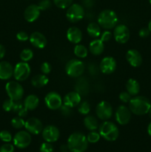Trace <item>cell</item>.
<instances>
[{"mask_svg":"<svg viewBox=\"0 0 151 152\" xmlns=\"http://www.w3.org/2000/svg\"><path fill=\"white\" fill-rule=\"evenodd\" d=\"M67 145L70 152H84L88 147V141L84 134L74 132L68 137Z\"/></svg>","mask_w":151,"mask_h":152,"instance_id":"6da1fadb","label":"cell"},{"mask_svg":"<svg viewBox=\"0 0 151 152\" xmlns=\"http://www.w3.org/2000/svg\"><path fill=\"white\" fill-rule=\"evenodd\" d=\"M151 108L149 99L143 96H136L129 102V108L133 114L142 116L147 114Z\"/></svg>","mask_w":151,"mask_h":152,"instance_id":"7a4b0ae2","label":"cell"},{"mask_svg":"<svg viewBox=\"0 0 151 152\" xmlns=\"http://www.w3.org/2000/svg\"><path fill=\"white\" fill-rule=\"evenodd\" d=\"M118 16L117 14L112 10H104L99 13L98 16V24L100 27L106 30L114 28L117 25Z\"/></svg>","mask_w":151,"mask_h":152,"instance_id":"3957f363","label":"cell"},{"mask_svg":"<svg viewBox=\"0 0 151 152\" xmlns=\"http://www.w3.org/2000/svg\"><path fill=\"white\" fill-rule=\"evenodd\" d=\"M99 134L101 137L107 141H115L119 135L118 129L115 123L110 121H106L102 123L99 126Z\"/></svg>","mask_w":151,"mask_h":152,"instance_id":"277c9868","label":"cell"},{"mask_svg":"<svg viewBox=\"0 0 151 152\" xmlns=\"http://www.w3.org/2000/svg\"><path fill=\"white\" fill-rule=\"evenodd\" d=\"M65 71L67 74L71 77H78L84 71V65L81 60L73 59L68 61L65 66Z\"/></svg>","mask_w":151,"mask_h":152,"instance_id":"5b68a950","label":"cell"},{"mask_svg":"<svg viewBox=\"0 0 151 152\" xmlns=\"http://www.w3.org/2000/svg\"><path fill=\"white\" fill-rule=\"evenodd\" d=\"M5 90L9 98L13 101H19L24 95V89L22 85L16 81H10L6 84Z\"/></svg>","mask_w":151,"mask_h":152,"instance_id":"8992f818","label":"cell"},{"mask_svg":"<svg viewBox=\"0 0 151 152\" xmlns=\"http://www.w3.org/2000/svg\"><path fill=\"white\" fill-rule=\"evenodd\" d=\"M85 12L84 7L78 4H72L66 12V17L68 21L76 23L81 21L84 17Z\"/></svg>","mask_w":151,"mask_h":152,"instance_id":"52a82bcc","label":"cell"},{"mask_svg":"<svg viewBox=\"0 0 151 152\" xmlns=\"http://www.w3.org/2000/svg\"><path fill=\"white\" fill-rule=\"evenodd\" d=\"M31 69L29 64L25 62H19L13 68V76L16 81L22 82L26 80L30 74Z\"/></svg>","mask_w":151,"mask_h":152,"instance_id":"ba28073f","label":"cell"},{"mask_svg":"<svg viewBox=\"0 0 151 152\" xmlns=\"http://www.w3.org/2000/svg\"><path fill=\"white\" fill-rule=\"evenodd\" d=\"M44 102L47 108L50 110H58L63 103V99L57 92H49L44 97Z\"/></svg>","mask_w":151,"mask_h":152,"instance_id":"9c48e42d","label":"cell"},{"mask_svg":"<svg viewBox=\"0 0 151 152\" xmlns=\"http://www.w3.org/2000/svg\"><path fill=\"white\" fill-rule=\"evenodd\" d=\"M32 138L28 131H19L13 137V144L19 148H25L30 144Z\"/></svg>","mask_w":151,"mask_h":152,"instance_id":"30bf717a","label":"cell"},{"mask_svg":"<svg viewBox=\"0 0 151 152\" xmlns=\"http://www.w3.org/2000/svg\"><path fill=\"white\" fill-rule=\"evenodd\" d=\"M96 113L100 120H108L113 115L112 106L107 101H102L96 105Z\"/></svg>","mask_w":151,"mask_h":152,"instance_id":"8fae6325","label":"cell"},{"mask_svg":"<svg viewBox=\"0 0 151 152\" xmlns=\"http://www.w3.org/2000/svg\"><path fill=\"white\" fill-rule=\"evenodd\" d=\"M113 37L117 42L124 44L130 39L129 28L124 25H118L114 28Z\"/></svg>","mask_w":151,"mask_h":152,"instance_id":"7c38bea8","label":"cell"},{"mask_svg":"<svg viewBox=\"0 0 151 152\" xmlns=\"http://www.w3.org/2000/svg\"><path fill=\"white\" fill-rule=\"evenodd\" d=\"M41 133H42L43 139L45 140V142H50V143L57 141L60 137V132L58 128L51 125L44 128Z\"/></svg>","mask_w":151,"mask_h":152,"instance_id":"4fadbf2b","label":"cell"},{"mask_svg":"<svg viewBox=\"0 0 151 152\" xmlns=\"http://www.w3.org/2000/svg\"><path fill=\"white\" fill-rule=\"evenodd\" d=\"M131 119V111L125 105H120L115 111V120L120 125H127Z\"/></svg>","mask_w":151,"mask_h":152,"instance_id":"5bb4252c","label":"cell"},{"mask_svg":"<svg viewBox=\"0 0 151 152\" xmlns=\"http://www.w3.org/2000/svg\"><path fill=\"white\" fill-rule=\"evenodd\" d=\"M25 128L30 134L37 135L43 130V126L41 120L36 117H30L25 121Z\"/></svg>","mask_w":151,"mask_h":152,"instance_id":"9a60e30c","label":"cell"},{"mask_svg":"<svg viewBox=\"0 0 151 152\" xmlns=\"http://www.w3.org/2000/svg\"><path fill=\"white\" fill-rule=\"evenodd\" d=\"M99 67L103 74H110L113 73L116 68V62L113 57L106 56L102 59Z\"/></svg>","mask_w":151,"mask_h":152,"instance_id":"2e32d148","label":"cell"},{"mask_svg":"<svg viewBox=\"0 0 151 152\" xmlns=\"http://www.w3.org/2000/svg\"><path fill=\"white\" fill-rule=\"evenodd\" d=\"M40 9L37 4H30L28 6L24 12V17L28 22H33L40 16Z\"/></svg>","mask_w":151,"mask_h":152,"instance_id":"e0dca14e","label":"cell"},{"mask_svg":"<svg viewBox=\"0 0 151 152\" xmlns=\"http://www.w3.org/2000/svg\"><path fill=\"white\" fill-rule=\"evenodd\" d=\"M126 59L131 66L137 68L142 63V56L141 53L135 49H130L126 53Z\"/></svg>","mask_w":151,"mask_h":152,"instance_id":"ac0fdd59","label":"cell"},{"mask_svg":"<svg viewBox=\"0 0 151 152\" xmlns=\"http://www.w3.org/2000/svg\"><path fill=\"white\" fill-rule=\"evenodd\" d=\"M31 45L36 48H44L47 45V39L44 34L40 32H33L29 37Z\"/></svg>","mask_w":151,"mask_h":152,"instance_id":"d6986e66","label":"cell"},{"mask_svg":"<svg viewBox=\"0 0 151 152\" xmlns=\"http://www.w3.org/2000/svg\"><path fill=\"white\" fill-rule=\"evenodd\" d=\"M81 96L76 91H72L67 94L63 99L64 105H67V106L70 107L71 108L78 106L80 102H81Z\"/></svg>","mask_w":151,"mask_h":152,"instance_id":"ffe728a7","label":"cell"},{"mask_svg":"<svg viewBox=\"0 0 151 152\" xmlns=\"http://www.w3.org/2000/svg\"><path fill=\"white\" fill-rule=\"evenodd\" d=\"M13 75V68L10 62L2 61L0 62V79L2 80H9Z\"/></svg>","mask_w":151,"mask_h":152,"instance_id":"44dd1931","label":"cell"},{"mask_svg":"<svg viewBox=\"0 0 151 152\" xmlns=\"http://www.w3.org/2000/svg\"><path fill=\"white\" fill-rule=\"evenodd\" d=\"M67 38L70 42L78 44L82 39V32L76 27H71L67 31Z\"/></svg>","mask_w":151,"mask_h":152,"instance_id":"7402d4cb","label":"cell"},{"mask_svg":"<svg viewBox=\"0 0 151 152\" xmlns=\"http://www.w3.org/2000/svg\"><path fill=\"white\" fill-rule=\"evenodd\" d=\"M104 50H105V45L103 42L99 39L93 40L89 45V50L92 54L95 56H99L102 54Z\"/></svg>","mask_w":151,"mask_h":152,"instance_id":"603a6c76","label":"cell"},{"mask_svg":"<svg viewBox=\"0 0 151 152\" xmlns=\"http://www.w3.org/2000/svg\"><path fill=\"white\" fill-rule=\"evenodd\" d=\"M39 104V99L34 94H30L25 98L24 101V107L28 111H33L38 107Z\"/></svg>","mask_w":151,"mask_h":152,"instance_id":"cb8c5ba5","label":"cell"},{"mask_svg":"<svg viewBox=\"0 0 151 152\" xmlns=\"http://www.w3.org/2000/svg\"><path fill=\"white\" fill-rule=\"evenodd\" d=\"M49 79L45 74H37L34 76L31 80V84L33 87L41 88L48 83Z\"/></svg>","mask_w":151,"mask_h":152,"instance_id":"d4e9b609","label":"cell"},{"mask_svg":"<svg viewBox=\"0 0 151 152\" xmlns=\"http://www.w3.org/2000/svg\"><path fill=\"white\" fill-rule=\"evenodd\" d=\"M126 89L131 96H136L140 92V86L136 80L129 79L126 83Z\"/></svg>","mask_w":151,"mask_h":152,"instance_id":"484cf974","label":"cell"},{"mask_svg":"<svg viewBox=\"0 0 151 152\" xmlns=\"http://www.w3.org/2000/svg\"><path fill=\"white\" fill-rule=\"evenodd\" d=\"M84 126L90 131H96L99 127L97 119L91 115H88L84 117Z\"/></svg>","mask_w":151,"mask_h":152,"instance_id":"4316f807","label":"cell"},{"mask_svg":"<svg viewBox=\"0 0 151 152\" xmlns=\"http://www.w3.org/2000/svg\"><path fill=\"white\" fill-rule=\"evenodd\" d=\"M87 32L93 38H97L101 35L100 25L96 22H90L87 27Z\"/></svg>","mask_w":151,"mask_h":152,"instance_id":"83f0119b","label":"cell"},{"mask_svg":"<svg viewBox=\"0 0 151 152\" xmlns=\"http://www.w3.org/2000/svg\"><path fill=\"white\" fill-rule=\"evenodd\" d=\"M74 54L78 58H85L88 54L87 48L83 45H77L74 48Z\"/></svg>","mask_w":151,"mask_h":152,"instance_id":"f1b7e54d","label":"cell"},{"mask_svg":"<svg viewBox=\"0 0 151 152\" xmlns=\"http://www.w3.org/2000/svg\"><path fill=\"white\" fill-rule=\"evenodd\" d=\"M78 111L82 115H87L90 111V105L87 101H82L78 105Z\"/></svg>","mask_w":151,"mask_h":152,"instance_id":"f546056e","label":"cell"},{"mask_svg":"<svg viewBox=\"0 0 151 152\" xmlns=\"http://www.w3.org/2000/svg\"><path fill=\"white\" fill-rule=\"evenodd\" d=\"M33 57V52L30 48L24 49L20 53V58L22 62H28L31 60Z\"/></svg>","mask_w":151,"mask_h":152,"instance_id":"4dcf8cb0","label":"cell"},{"mask_svg":"<svg viewBox=\"0 0 151 152\" xmlns=\"http://www.w3.org/2000/svg\"><path fill=\"white\" fill-rule=\"evenodd\" d=\"M25 121L21 117H15L11 120V126L14 129H20L22 128L25 127Z\"/></svg>","mask_w":151,"mask_h":152,"instance_id":"1f68e13d","label":"cell"},{"mask_svg":"<svg viewBox=\"0 0 151 152\" xmlns=\"http://www.w3.org/2000/svg\"><path fill=\"white\" fill-rule=\"evenodd\" d=\"M100 138V134L95 132V131H90V132L87 134V141H88V142H90V143H96V142H99Z\"/></svg>","mask_w":151,"mask_h":152,"instance_id":"d6a6232c","label":"cell"},{"mask_svg":"<svg viewBox=\"0 0 151 152\" xmlns=\"http://www.w3.org/2000/svg\"><path fill=\"white\" fill-rule=\"evenodd\" d=\"M53 1L56 7L61 9H65L72 4L73 0H53Z\"/></svg>","mask_w":151,"mask_h":152,"instance_id":"836d02e7","label":"cell"},{"mask_svg":"<svg viewBox=\"0 0 151 152\" xmlns=\"http://www.w3.org/2000/svg\"><path fill=\"white\" fill-rule=\"evenodd\" d=\"M0 140L4 142H10L12 140L11 134L8 131H1L0 132Z\"/></svg>","mask_w":151,"mask_h":152,"instance_id":"e575fe53","label":"cell"},{"mask_svg":"<svg viewBox=\"0 0 151 152\" xmlns=\"http://www.w3.org/2000/svg\"><path fill=\"white\" fill-rule=\"evenodd\" d=\"M13 104H14V101L11 99H7L3 102L2 105V108L4 110L7 112H9L10 111H13Z\"/></svg>","mask_w":151,"mask_h":152,"instance_id":"d590c367","label":"cell"},{"mask_svg":"<svg viewBox=\"0 0 151 152\" xmlns=\"http://www.w3.org/2000/svg\"><path fill=\"white\" fill-rule=\"evenodd\" d=\"M40 152H53V147L50 142H43L40 146Z\"/></svg>","mask_w":151,"mask_h":152,"instance_id":"8d00e7d4","label":"cell"},{"mask_svg":"<svg viewBox=\"0 0 151 152\" xmlns=\"http://www.w3.org/2000/svg\"><path fill=\"white\" fill-rule=\"evenodd\" d=\"M37 5L39 7L40 10H46L50 8V6H51V2H50V0H41V1L38 2Z\"/></svg>","mask_w":151,"mask_h":152,"instance_id":"74e56055","label":"cell"},{"mask_svg":"<svg viewBox=\"0 0 151 152\" xmlns=\"http://www.w3.org/2000/svg\"><path fill=\"white\" fill-rule=\"evenodd\" d=\"M119 99L124 103H127L131 99V95L127 91H122L119 94Z\"/></svg>","mask_w":151,"mask_h":152,"instance_id":"f35d334b","label":"cell"},{"mask_svg":"<svg viewBox=\"0 0 151 152\" xmlns=\"http://www.w3.org/2000/svg\"><path fill=\"white\" fill-rule=\"evenodd\" d=\"M40 68H41V71L42 72V74H45V75L50 74V71H51V65H50V63L47 62H43L41 65Z\"/></svg>","mask_w":151,"mask_h":152,"instance_id":"ab89813d","label":"cell"},{"mask_svg":"<svg viewBox=\"0 0 151 152\" xmlns=\"http://www.w3.org/2000/svg\"><path fill=\"white\" fill-rule=\"evenodd\" d=\"M0 152H14V146L9 142H6L0 147Z\"/></svg>","mask_w":151,"mask_h":152,"instance_id":"60d3db41","label":"cell"},{"mask_svg":"<svg viewBox=\"0 0 151 152\" xmlns=\"http://www.w3.org/2000/svg\"><path fill=\"white\" fill-rule=\"evenodd\" d=\"M16 38L20 42H26L29 39V37H28V34L26 32H25V31H20V32H19L16 34Z\"/></svg>","mask_w":151,"mask_h":152,"instance_id":"b9f144b4","label":"cell"},{"mask_svg":"<svg viewBox=\"0 0 151 152\" xmlns=\"http://www.w3.org/2000/svg\"><path fill=\"white\" fill-rule=\"evenodd\" d=\"M60 110L63 116H65V117H68V116L70 115L71 113H72L71 108H70V107L67 106V105H62V106H61Z\"/></svg>","mask_w":151,"mask_h":152,"instance_id":"7bdbcfd3","label":"cell"},{"mask_svg":"<svg viewBox=\"0 0 151 152\" xmlns=\"http://www.w3.org/2000/svg\"><path fill=\"white\" fill-rule=\"evenodd\" d=\"M112 37V34H111L110 31H105V32L102 33V34H101V39H100L102 40L103 42H108Z\"/></svg>","mask_w":151,"mask_h":152,"instance_id":"ee69618b","label":"cell"},{"mask_svg":"<svg viewBox=\"0 0 151 152\" xmlns=\"http://www.w3.org/2000/svg\"><path fill=\"white\" fill-rule=\"evenodd\" d=\"M150 31L148 29V28H142L139 32V37L142 38H146L150 35Z\"/></svg>","mask_w":151,"mask_h":152,"instance_id":"f6af8a7d","label":"cell"},{"mask_svg":"<svg viewBox=\"0 0 151 152\" xmlns=\"http://www.w3.org/2000/svg\"><path fill=\"white\" fill-rule=\"evenodd\" d=\"M22 108H23L22 102H19V101H14L13 111H14V112H18V111H19Z\"/></svg>","mask_w":151,"mask_h":152,"instance_id":"bcb514c9","label":"cell"},{"mask_svg":"<svg viewBox=\"0 0 151 152\" xmlns=\"http://www.w3.org/2000/svg\"><path fill=\"white\" fill-rule=\"evenodd\" d=\"M28 111L26 109V108L24 107V108H22L19 111H18V114H19V117H25L28 115Z\"/></svg>","mask_w":151,"mask_h":152,"instance_id":"7dc6e473","label":"cell"},{"mask_svg":"<svg viewBox=\"0 0 151 152\" xmlns=\"http://www.w3.org/2000/svg\"><path fill=\"white\" fill-rule=\"evenodd\" d=\"M5 48L2 45H0V59H2L5 55Z\"/></svg>","mask_w":151,"mask_h":152,"instance_id":"c3c4849f","label":"cell"},{"mask_svg":"<svg viewBox=\"0 0 151 152\" xmlns=\"http://www.w3.org/2000/svg\"><path fill=\"white\" fill-rule=\"evenodd\" d=\"M147 133L151 137V122L150 123V124L147 126Z\"/></svg>","mask_w":151,"mask_h":152,"instance_id":"681fc988","label":"cell"},{"mask_svg":"<svg viewBox=\"0 0 151 152\" xmlns=\"http://www.w3.org/2000/svg\"><path fill=\"white\" fill-rule=\"evenodd\" d=\"M147 28H148V29L150 30V32H151V20L150 21L149 23H148V27H147Z\"/></svg>","mask_w":151,"mask_h":152,"instance_id":"f907efd6","label":"cell"},{"mask_svg":"<svg viewBox=\"0 0 151 152\" xmlns=\"http://www.w3.org/2000/svg\"><path fill=\"white\" fill-rule=\"evenodd\" d=\"M147 114H148V115H149V117H150V118L151 119V108H150V109L149 110V111H148Z\"/></svg>","mask_w":151,"mask_h":152,"instance_id":"816d5d0a","label":"cell"},{"mask_svg":"<svg viewBox=\"0 0 151 152\" xmlns=\"http://www.w3.org/2000/svg\"><path fill=\"white\" fill-rule=\"evenodd\" d=\"M149 1H150V4H151V0H149Z\"/></svg>","mask_w":151,"mask_h":152,"instance_id":"f5cc1de1","label":"cell"},{"mask_svg":"<svg viewBox=\"0 0 151 152\" xmlns=\"http://www.w3.org/2000/svg\"><path fill=\"white\" fill-rule=\"evenodd\" d=\"M62 152H68V151H62Z\"/></svg>","mask_w":151,"mask_h":152,"instance_id":"db71d44e","label":"cell"}]
</instances>
